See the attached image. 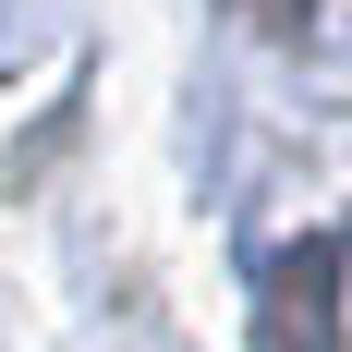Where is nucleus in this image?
I'll use <instances>...</instances> for the list:
<instances>
[{
	"label": "nucleus",
	"instance_id": "nucleus-1",
	"mask_svg": "<svg viewBox=\"0 0 352 352\" xmlns=\"http://www.w3.org/2000/svg\"><path fill=\"white\" fill-rule=\"evenodd\" d=\"M267 352H340V243L267 267Z\"/></svg>",
	"mask_w": 352,
	"mask_h": 352
}]
</instances>
